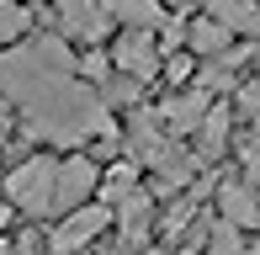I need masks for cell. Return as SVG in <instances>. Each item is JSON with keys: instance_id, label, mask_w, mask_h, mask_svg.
Returning a JSON list of instances; mask_svg holds the SVG:
<instances>
[{"instance_id": "2", "label": "cell", "mask_w": 260, "mask_h": 255, "mask_svg": "<svg viewBox=\"0 0 260 255\" xmlns=\"http://www.w3.org/2000/svg\"><path fill=\"white\" fill-rule=\"evenodd\" d=\"M96 186V165L90 160H69V165H58V202L53 207H80Z\"/></svg>"}, {"instance_id": "7", "label": "cell", "mask_w": 260, "mask_h": 255, "mask_svg": "<svg viewBox=\"0 0 260 255\" xmlns=\"http://www.w3.org/2000/svg\"><path fill=\"white\" fill-rule=\"evenodd\" d=\"M191 48L223 53V48H229V27H223V21H197V27H191Z\"/></svg>"}, {"instance_id": "4", "label": "cell", "mask_w": 260, "mask_h": 255, "mask_svg": "<svg viewBox=\"0 0 260 255\" xmlns=\"http://www.w3.org/2000/svg\"><path fill=\"white\" fill-rule=\"evenodd\" d=\"M117 64H122L127 75L144 80L149 69H154V48H149V38H138V32H133V38H122V43H117Z\"/></svg>"}, {"instance_id": "11", "label": "cell", "mask_w": 260, "mask_h": 255, "mask_svg": "<svg viewBox=\"0 0 260 255\" xmlns=\"http://www.w3.org/2000/svg\"><path fill=\"white\" fill-rule=\"evenodd\" d=\"M207 250H212V255H244V250H239V234H234V224H212Z\"/></svg>"}, {"instance_id": "1", "label": "cell", "mask_w": 260, "mask_h": 255, "mask_svg": "<svg viewBox=\"0 0 260 255\" xmlns=\"http://www.w3.org/2000/svg\"><path fill=\"white\" fill-rule=\"evenodd\" d=\"M6 197L16 207H27V213H48L58 202V165L53 160H27L21 170L6 176Z\"/></svg>"}, {"instance_id": "12", "label": "cell", "mask_w": 260, "mask_h": 255, "mask_svg": "<svg viewBox=\"0 0 260 255\" xmlns=\"http://www.w3.org/2000/svg\"><path fill=\"white\" fill-rule=\"evenodd\" d=\"M6 218H11V213H6V207H0V229H6Z\"/></svg>"}, {"instance_id": "3", "label": "cell", "mask_w": 260, "mask_h": 255, "mask_svg": "<svg viewBox=\"0 0 260 255\" xmlns=\"http://www.w3.org/2000/svg\"><path fill=\"white\" fill-rule=\"evenodd\" d=\"M101 224H106V213H101V207H80V213L69 218V224L58 229V234H53V250H58V255L80 250L85 239H96V234H101Z\"/></svg>"}, {"instance_id": "6", "label": "cell", "mask_w": 260, "mask_h": 255, "mask_svg": "<svg viewBox=\"0 0 260 255\" xmlns=\"http://www.w3.org/2000/svg\"><path fill=\"white\" fill-rule=\"evenodd\" d=\"M101 11H112V16H122V21H138V27L159 21V6H154V0H101Z\"/></svg>"}, {"instance_id": "8", "label": "cell", "mask_w": 260, "mask_h": 255, "mask_svg": "<svg viewBox=\"0 0 260 255\" xmlns=\"http://www.w3.org/2000/svg\"><path fill=\"white\" fill-rule=\"evenodd\" d=\"M21 27H27V11H21L16 0H0V43H16Z\"/></svg>"}, {"instance_id": "14", "label": "cell", "mask_w": 260, "mask_h": 255, "mask_svg": "<svg viewBox=\"0 0 260 255\" xmlns=\"http://www.w3.org/2000/svg\"><path fill=\"white\" fill-rule=\"evenodd\" d=\"M21 255H32V250H21Z\"/></svg>"}, {"instance_id": "5", "label": "cell", "mask_w": 260, "mask_h": 255, "mask_svg": "<svg viewBox=\"0 0 260 255\" xmlns=\"http://www.w3.org/2000/svg\"><path fill=\"white\" fill-rule=\"evenodd\" d=\"M223 213H229V224L239 229V224H255V218H260V202L244 186H223Z\"/></svg>"}, {"instance_id": "13", "label": "cell", "mask_w": 260, "mask_h": 255, "mask_svg": "<svg viewBox=\"0 0 260 255\" xmlns=\"http://www.w3.org/2000/svg\"><path fill=\"white\" fill-rule=\"evenodd\" d=\"M244 255H260V245H250V250H244Z\"/></svg>"}, {"instance_id": "10", "label": "cell", "mask_w": 260, "mask_h": 255, "mask_svg": "<svg viewBox=\"0 0 260 255\" xmlns=\"http://www.w3.org/2000/svg\"><path fill=\"white\" fill-rule=\"evenodd\" d=\"M202 107H207V90H197V96H186V101H170V107H165V117H170V122H197V117H202Z\"/></svg>"}, {"instance_id": "9", "label": "cell", "mask_w": 260, "mask_h": 255, "mask_svg": "<svg viewBox=\"0 0 260 255\" xmlns=\"http://www.w3.org/2000/svg\"><path fill=\"white\" fill-rule=\"evenodd\" d=\"M64 21H69L75 32H85V38H96V27H101V21H96V11H90L85 0H64Z\"/></svg>"}]
</instances>
